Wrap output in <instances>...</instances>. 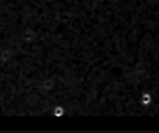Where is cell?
<instances>
[{"instance_id":"7a4b0ae2","label":"cell","mask_w":159,"mask_h":133,"mask_svg":"<svg viewBox=\"0 0 159 133\" xmlns=\"http://www.w3.org/2000/svg\"><path fill=\"white\" fill-rule=\"evenodd\" d=\"M51 115H53L55 118H63L66 115V108L62 105H55L52 107L51 111Z\"/></svg>"},{"instance_id":"6da1fadb","label":"cell","mask_w":159,"mask_h":133,"mask_svg":"<svg viewBox=\"0 0 159 133\" xmlns=\"http://www.w3.org/2000/svg\"><path fill=\"white\" fill-rule=\"evenodd\" d=\"M152 101H153V96L150 92H143V93L140 94L139 102H140V105H141V106L148 107L151 103H152Z\"/></svg>"}]
</instances>
